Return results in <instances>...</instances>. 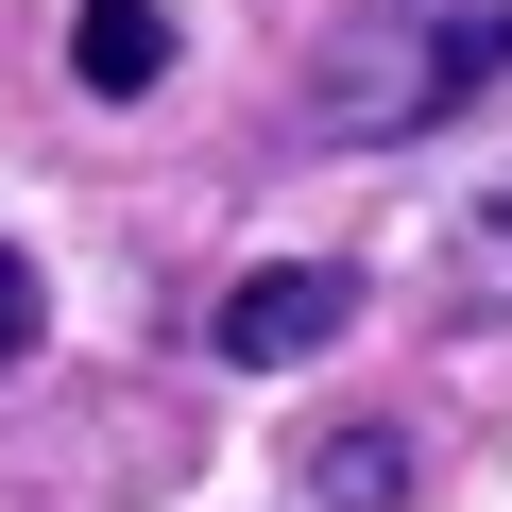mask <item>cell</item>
<instances>
[{
	"mask_svg": "<svg viewBox=\"0 0 512 512\" xmlns=\"http://www.w3.org/2000/svg\"><path fill=\"white\" fill-rule=\"evenodd\" d=\"M495 69H512V0H342V35L308 52V137L342 154L444 137Z\"/></svg>",
	"mask_w": 512,
	"mask_h": 512,
	"instance_id": "1",
	"label": "cell"
},
{
	"mask_svg": "<svg viewBox=\"0 0 512 512\" xmlns=\"http://www.w3.org/2000/svg\"><path fill=\"white\" fill-rule=\"evenodd\" d=\"M342 325H359V274H325V256H274V274H239V291L205 308V342L256 359V376H274V359H325Z\"/></svg>",
	"mask_w": 512,
	"mask_h": 512,
	"instance_id": "2",
	"label": "cell"
},
{
	"mask_svg": "<svg viewBox=\"0 0 512 512\" xmlns=\"http://www.w3.org/2000/svg\"><path fill=\"white\" fill-rule=\"evenodd\" d=\"M69 69H86V103H154L171 86V0H69Z\"/></svg>",
	"mask_w": 512,
	"mask_h": 512,
	"instance_id": "3",
	"label": "cell"
},
{
	"mask_svg": "<svg viewBox=\"0 0 512 512\" xmlns=\"http://www.w3.org/2000/svg\"><path fill=\"white\" fill-rule=\"evenodd\" d=\"M308 478H325L342 512H393V495H410V461H393V444H308Z\"/></svg>",
	"mask_w": 512,
	"mask_h": 512,
	"instance_id": "4",
	"label": "cell"
},
{
	"mask_svg": "<svg viewBox=\"0 0 512 512\" xmlns=\"http://www.w3.org/2000/svg\"><path fill=\"white\" fill-rule=\"evenodd\" d=\"M18 359H35V256L0 239V376H18Z\"/></svg>",
	"mask_w": 512,
	"mask_h": 512,
	"instance_id": "5",
	"label": "cell"
}]
</instances>
